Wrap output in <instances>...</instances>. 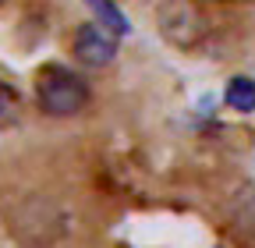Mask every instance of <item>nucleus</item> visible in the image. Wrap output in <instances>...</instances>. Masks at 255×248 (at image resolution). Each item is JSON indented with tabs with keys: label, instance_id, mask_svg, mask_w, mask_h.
<instances>
[{
	"label": "nucleus",
	"instance_id": "obj_1",
	"mask_svg": "<svg viewBox=\"0 0 255 248\" xmlns=\"http://www.w3.org/2000/svg\"><path fill=\"white\" fill-rule=\"evenodd\" d=\"M92 100V92H89V82L71 71V68H64V64H46L39 68L36 75V103L46 117H78Z\"/></svg>",
	"mask_w": 255,
	"mask_h": 248
},
{
	"label": "nucleus",
	"instance_id": "obj_2",
	"mask_svg": "<svg viewBox=\"0 0 255 248\" xmlns=\"http://www.w3.org/2000/svg\"><path fill=\"white\" fill-rule=\"evenodd\" d=\"M60 231H64V216L46 199H25L11 213V234L25 245H36V248L50 245L60 238Z\"/></svg>",
	"mask_w": 255,
	"mask_h": 248
},
{
	"label": "nucleus",
	"instance_id": "obj_3",
	"mask_svg": "<svg viewBox=\"0 0 255 248\" xmlns=\"http://www.w3.org/2000/svg\"><path fill=\"white\" fill-rule=\"evenodd\" d=\"M121 50V39L114 32H107L103 25L96 21H85L75 28V39H71V53L82 68H107L114 64V57Z\"/></svg>",
	"mask_w": 255,
	"mask_h": 248
},
{
	"label": "nucleus",
	"instance_id": "obj_4",
	"mask_svg": "<svg viewBox=\"0 0 255 248\" xmlns=\"http://www.w3.org/2000/svg\"><path fill=\"white\" fill-rule=\"evenodd\" d=\"M85 4L92 7V14H96V25H103L107 32H114L117 39L121 36H128V18H124V11L114 4V0H85Z\"/></svg>",
	"mask_w": 255,
	"mask_h": 248
},
{
	"label": "nucleus",
	"instance_id": "obj_5",
	"mask_svg": "<svg viewBox=\"0 0 255 248\" xmlns=\"http://www.w3.org/2000/svg\"><path fill=\"white\" fill-rule=\"evenodd\" d=\"M231 110H241V114H252L255 110V82L248 75H234L227 82V92H223Z\"/></svg>",
	"mask_w": 255,
	"mask_h": 248
},
{
	"label": "nucleus",
	"instance_id": "obj_6",
	"mask_svg": "<svg viewBox=\"0 0 255 248\" xmlns=\"http://www.w3.org/2000/svg\"><path fill=\"white\" fill-rule=\"evenodd\" d=\"M18 110H21V96L7 82H0V131L18 124Z\"/></svg>",
	"mask_w": 255,
	"mask_h": 248
},
{
	"label": "nucleus",
	"instance_id": "obj_7",
	"mask_svg": "<svg viewBox=\"0 0 255 248\" xmlns=\"http://www.w3.org/2000/svg\"><path fill=\"white\" fill-rule=\"evenodd\" d=\"M0 7H4V0H0Z\"/></svg>",
	"mask_w": 255,
	"mask_h": 248
}]
</instances>
